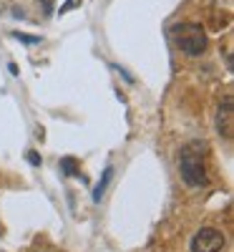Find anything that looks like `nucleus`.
I'll return each mask as SVG.
<instances>
[{
    "label": "nucleus",
    "instance_id": "nucleus-1",
    "mask_svg": "<svg viewBox=\"0 0 234 252\" xmlns=\"http://www.w3.org/2000/svg\"><path fill=\"white\" fill-rule=\"evenodd\" d=\"M204 146H206L204 141H189L179 152V174L184 184L191 189H202L209 184V174L204 166V152H206Z\"/></svg>",
    "mask_w": 234,
    "mask_h": 252
},
{
    "label": "nucleus",
    "instance_id": "nucleus-2",
    "mask_svg": "<svg viewBox=\"0 0 234 252\" xmlns=\"http://www.w3.org/2000/svg\"><path fill=\"white\" fill-rule=\"evenodd\" d=\"M169 35H172L174 46L184 56H202L209 46V38L199 23H176V26H172Z\"/></svg>",
    "mask_w": 234,
    "mask_h": 252
},
{
    "label": "nucleus",
    "instance_id": "nucleus-3",
    "mask_svg": "<svg viewBox=\"0 0 234 252\" xmlns=\"http://www.w3.org/2000/svg\"><path fill=\"white\" fill-rule=\"evenodd\" d=\"M227 237L217 227H202L189 240V252H224Z\"/></svg>",
    "mask_w": 234,
    "mask_h": 252
},
{
    "label": "nucleus",
    "instance_id": "nucleus-4",
    "mask_svg": "<svg viewBox=\"0 0 234 252\" xmlns=\"http://www.w3.org/2000/svg\"><path fill=\"white\" fill-rule=\"evenodd\" d=\"M232 96H224L217 106V134L227 141L234 136V106H232Z\"/></svg>",
    "mask_w": 234,
    "mask_h": 252
},
{
    "label": "nucleus",
    "instance_id": "nucleus-5",
    "mask_svg": "<svg viewBox=\"0 0 234 252\" xmlns=\"http://www.w3.org/2000/svg\"><path fill=\"white\" fill-rule=\"evenodd\" d=\"M111 179H114V166H106V169H103V174H101V182L93 187V194H91L96 204H98V202H101V197L106 194V189H109Z\"/></svg>",
    "mask_w": 234,
    "mask_h": 252
},
{
    "label": "nucleus",
    "instance_id": "nucleus-6",
    "mask_svg": "<svg viewBox=\"0 0 234 252\" xmlns=\"http://www.w3.org/2000/svg\"><path fill=\"white\" fill-rule=\"evenodd\" d=\"M76 166H78V161L73 159V157H66V159H60V172L63 174H66V177H78L81 182H88L86 177H83L78 169H76Z\"/></svg>",
    "mask_w": 234,
    "mask_h": 252
},
{
    "label": "nucleus",
    "instance_id": "nucleus-7",
    "mask_svg": "<svg viewBox=\"0 0 234 252\" xmlns=\"http://www.w3.org/2000/svg\"><path fill=\"white\" fill-rule=\"evenodd\" d=\"M13 38H18L20 43H28V46L40 43V35H28V33H20V31H13Z\"/></svg>",
    "mask_w": 234,
    "mask_h": 252
},
{
    "label": "nucleus",
    "instance_id": "nucleus-8",
    "mask_svg": "<svg viewBox=\"0 0 234 252\" xmlns=\"http://www.w3.org/2000/svg\"><path fill=\"white\" fill-rule=\"evenodd\" d=\"M26 161L33 164V166H40V164H43V157H40L38 152H28V154H26Z\"/></svg>",
    "mask_w": 234,
    "mask_h": 252
},
{
    "label": "nucleus",
    "instance_id": "nucleus-9",
    "mask_svg": "<svg viewBox=\"0 0 234 252\" xmlns=\"http://www.w3.org/2000/svg\"><path fill=\"white\" fill-rule=\"evenodd\" d=\"M78 5H81V0H66V5H63V8L58 10V15H66L68 10H76Z\"/></svg>",
    "mask_w": 234,
    "mask_h": 252
},
{
    "label": "nucleus",
    "instance_id": "nucleus-10",
    "mask_svg": "<svg viewBox=\"0 0 234 252\" xmlns=\"http://www.w3.org/2000/svg\"><path fill=\"white\" fill-rule=\"evenodd\" d=\"M40 3H43V10H46V13L53 10V0H40Z\"/></svg>",
    "mask_w": 234,
    "mask_h": 252
},
{
    "label": "nucleus",
    "instance_id": "nucleus-11",
    "mask_svg": "<svg viewBox=\"0 0 234 252\" xmlns=\"http://www.w3.org/2000/svg\"><path fill=\"white\" fill-rule=\"evenodd\" d=\"M8 71H10L13 76H18V68H15V63H8Z\"/></svg>",
    "mask_w": 234,
    "mask_h": 252
}]
</instances>
